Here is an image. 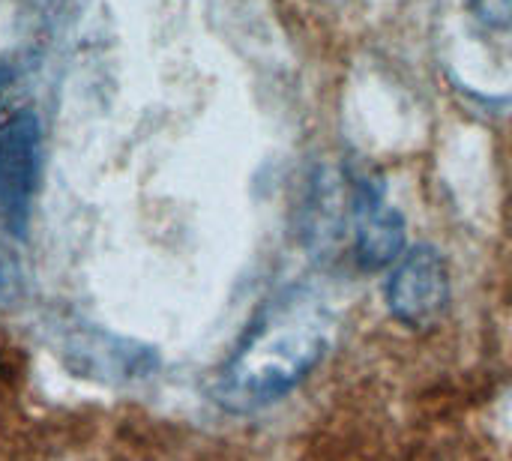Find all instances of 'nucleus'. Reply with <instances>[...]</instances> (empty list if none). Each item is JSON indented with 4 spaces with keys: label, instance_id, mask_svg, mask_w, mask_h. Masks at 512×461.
Instances as JSON below:
<instances>
[{
    "label": "nucleus",
    "instance_id": "f257e3e1",
    "mask_svg": "<svg viewBox=\"0 0 512 461\" xmlns=\"http://www.w3.org/2000/svg\"><path fill=\"white\" fill-rule=\"evenodd\" d=\"M333 315L306 294L270 303L237 339L213 378V399L228 414H255L297 393L330 357Z\"/></svg>",
    "mask_w": 512,
    "mask_h": 461
},
{
    "label": "nucleus",
    "instance_id": "f03ea898",
    "mask_svg": "<svg viewBox=\"0 0 512 461\" xmlns=\"http://www.w3.org/2000/svg\"><path fill=\"white\" fill-rule=\"evenodd\" d=\"M453 300V282L447 258L429 246H411L402 258L390 267L384 282V303L387 312L408 330H429L435 327Z\"/></svg>",
    "mask_w": 512,
    "mask_h": 461
},
{
    "label": "nucleus",
    "instance_id": "7ed1b4c3",
    "mask_svg": "<svg viewBox=\"0 0 512 461\" xmlns=\"http://www.w3.org/2000/svg\"><path fill=\"white\" fill-rule=\"evenodd\" d=\"M351 249L363 270H390L408 249V222L369 168H348Z\"/></svg>",
    "mask_w": 512,
    "mask_h": 461
},
{
    "label": "nucleus",
    "instance_id": "20e7f679",
    "mask_svg": "<svg viewBox=\"0 0 512 461\" xmlns=\"http://www.w3.org/2000/svg\"><path fill=\"white\" fill-rule=\"evenodd\" d=\"M57 354L78 378L111 387L147 381L159 369V354L150 345L105 333L90 324L63 327L57 336Z\"/></svg>",
    "mask_w": 512,
    "mask_h": 461
},
{
    "label": "nucleus",
    "instance_id": "39448f33",
    "mask_svg": "<svg viewBox=\"0 0 512 461\" xmlns=\"http://www.w3.org/2000/svg\"><path fill=\"white\" fill-rule=\"evenodd\" d=\"M42 186V126L36 114L18 111L0 126V219L27 234Z\"/></svg>",
    "mask_w": 512,
    "mask_h": 461
},
{
    "label": "nucleus",
    "instance_id": "423d86ee",
    "mask_svg": "<svg viewBox=\"0 0 512 461\" xmlns=\"http://www.w3.org/2000/svg\"><path fill=\"white\" fill-rule=\"evenodd\" d=\"M345 228L351 234L348 168L342 174L333 168H315L300 198V240L312 258H330L339 249Z\"/></svg>",
    "mask_w": 512,
    "mask_h": 461
},
{
    "label": "nucleus",
    "instance_id": "0eeeda50",
    "mask_svg": "<svg viewBox=\"0 0 512 461\" xmlns=\"http://www.w3.org/2000/svg\"><path fill=\"white\" fill-rule=\"evenodd\" d=\"M21 240L3 219H0V306H12L27 291V267L21 255Z\"/></svg>",
    "mask_w": 512,
    "mask_h": 461
},
{
    "label": "nucleus",
    "instance_id": "6e6552de",
    "mask_svg": "<svg viewBox=\"0 0 512 461\" xmlns=\"http://www.w3.org/2000/svg\"><path fill=\"white\" fill-rule=\"evenodd\" d=\"M474 18L489 30H512V0H468Z\"/></svg>",
    "mask_w": 512,
    "mask_h": 461
}]
</instances>
